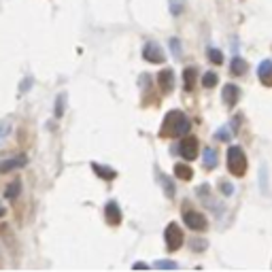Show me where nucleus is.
I'll list each match as a JSON object with an SVG mask.
<instances>
[{"label": "nucleus", "instance_id": "obj_1", "mask_svg": "<svg viewBox=\"0 0 272 272\" xmlns=\"http://www.w3.org/2000/svg\"><path fill=\"white\" fill-rule=\"evenodd\" d=\"M189 128H192V123H189V119L181 111H170L166 115L160 134L162 136H185V134H189Z\"/></svg>", "mask_w": 272, "mask_h": 272}, {"label": "nucleus", "instance_id": "obj_2", "mask_svg": "<svg viewBox=\"0 0 272 272\" xmlns=\"http://www.w3.org/2000/svg\"><path fill=\"white\" fill-rule=\"evenodd\" d=\"M228 168L234 177H242L244 170H247V156H244V151L240 147H230L228 149Z\"/></svg>", "mask_w": 272, "mask_h": 272}, {"label": "nucleus", "instance_id": "obj_3", "mask_svg": "<svg viewBox=\"0 0 272 272\" xmlns=\"http://www.w3.org/2000/svg\"><path fill=\"white\" fill-rule=\"evenodd\" d=\"M164 236H166V247H168V251H177V249H181V244H183V232H181V228L177 223H170L168 228H166V232H164Z\"/></svg>", "mask_w": 272, "mask_h": 272}, {"label": "nucleus", "instance_id": "obj_4", "mask_svg": "<svg viewBox=\"0 0 272 272\" xmlns=\"http://www.w3.org/2000/svg\"><path fill=\"white\" fill-rule=\"evenodd\" d=\"M179 153L185 160H196V156H198V139H196V136L185 134V139L181 141V145H179Z\"/></svg>", "mask_w": 272, "mask_h": 272}, {"label": "nucleus", "instance_id": "obj_5", "mask_svg": "<svg viewBox=\"0 0 272 272\" xmlns=\"http://www.w3.org/2000/svg\"><path fill=\"white\" fill-rule=\"evenodd\" d=\"M143 58L147 60V62H153V64H162V62L166 60L164 51H162V47H160L158 43H147V45H145V49H143Z\"/></svg>", "mask_w": 272, "mask_h": 272}, {"label": "nucleus", "instance_id": "obj_6", "mask_svg": "<svg viewBox=\"0 0 272 272\" xmlns=\"http://www.w3.org/2000/svg\"><path fill=\"white\" fill-rule=\"evenodd\" d=\"M183 219H185V223H187V228H192V230H196V232H202V230H206V217L202 215V213H196V211H185V215H183Z\"/></svg>", "mask_w": 272, "mask_h": 272}, {"label": "nucleus", "instance_id": "obj_7", "mask_svg": "<svg viewBox=\"0 0 272 272\" xmlns=\"http://www.w3.org/2000/svg\"><path fill=\"white\" fill-rule=\"evenodd\" d=\"M26 164H28V160H26V156L5 160V162H0V172H3V175H7V172L17 170V168H22V166H26Z\"/></svg>", "mask_w": 272, "mask_h": 272}, {"label": "nucleus", "instance_id": "obj_8", "mask_svg": "<svg viewBox=\"0 0 272 272\" xmlns=\"http://www.w3.org/2000/svg\"><path fill=\"white\" fill-rule=\"evenodd\" d=\"M104 217H106V221L111 223V225H119L121 223V211H119V206H117L115 202H108L104 206Z\"/></svg>", "mask_w": 272, "mask_h": 272}, {"label": "nucleus", "instance_id": "obj_9", "mask_svg": "<svg viewBox=\"0 0 272 272\" xmlns=\"http://www.w3.org/2000/svg\"><path fill=\"white\" fill-rule=\"evenodd\" d=\"M257 77L264 85H272V60H264L257 68Z\"/></svg>", "mask_w": 272, "mask_h": 272}, {"label": "nucleus", "instance_id": "obj_10", "mask_svg": "<svg viewBox=\"0 0 272 272\" xmlns=\"http://www.w3.org/2000/svg\"><path fill=\"white\" fill-rule=\"evenodd\" d=\"M238 96H240V89L236 87V85H232V83H228L223 87V102L228 104V106H234L238 102Z\"/></svg>", "mask_w": 272, "mask_h": 272}, {"label": "nucleus", "instance_id": "obj_11", "mask_svg": "<svg viewBox=\"0 0 272 272\" xmlns=\"http://www.w3.org/2000/svg\"><path fill=\"white\" fill-rule=\"evenodd\" d=\"M158 83L162 87V92H172V85H175V75H172V70H162L158 75Z\"/></svg>", "mask_w": 272, "mask_h": 272}, {"label": "nucleus", "instance_id": "obj_12", "mask_svg": "<svg viewBox=\"0 0 272 272\" xmlns=\"http://www.w3.org/2000/svg\"><path fill=\"white\" fill-rule=\"evenodd\" d=\"M92 168L96 170V175H98V177H102V179H106V181H113V179L117 177V172H115L113 168H108V166H100V164H92Z\"/></svg>", "mask_w": 272, "mask_h": 272}, {"label": "nucleus", "instance_id": "obj_13", "mask_svg": "<svg viewBox=\"0 0 272 272\" xmlns=\"http://www.w3.org/2000/svg\"><path fill=\"white\" fill-rule=\"evenodd\" d=\"M175 175H177L181 181H189V179L194 177V170L189 168L187 164H177V166H175Z\"/></svg>", "mask_w": 272, "mask_h": 272}, {"label": "nucleus", "instance_id": "obj_14", "mask_svg": "<svg viewBox=\"0 0 272 272\" xmlns=\"http://www.w3.org/2000/svg\"><path fill=\"white\" fill-rule=\"evenodd\" d=\"M196 77H198V72H196V68H185V72H183V81H185V89H194V85H196Z\"/></svg>", "mask_w": 272, "mask_h": 272}, {"label": "nucleus", "instance_id": "obj_15", "mask_svg": "<svg viewBox=\"0 0 272 272\" xmlns=\"http://www.w3.org/2000/svg\"><path fill=\"white\" fill-rule=\"evenodd\" d=\"M230 68H232L234 75H244V72H247V62H244L242 58H234Z\"/></svg>", "mask_w": 272, "mask_h": 272}, {"label": "nucleus", "instance_id": "obj_16", "mask_svg": "<svg viewBox=\"0 0 272 272\" xmlns=\"http://www.w3.org/2000/svg\"><path fill=\"white\" fill-rule=\"evenodd\" d=\"M217 166V153L215 149H204V168H215Z\"/></svg>", "mask_w": 272, "mask_h": 272}, {"label": "nucleus", "instance_id": "obj_17", "mask_svg": "<svg viewBox=\"0 0 272 272\" xmlns=\"http://www.w3.org/2000/svg\"><path fill=\"white\" fill-rule=\"evenodd\" d=\"M11 128H13L11 119H0V143L7 141V136L11 134Z\"/></svg>", "mask_w": 272, "mask_h": 272}, {"label": "nucleus", "instance_id": "obj_18", "mask_svg": "<svg viewBox=\"0 0 272 272\" xmlns=\"http://www.w3.org/2000/svg\"><path fill=\"white\" fill-rule=\"evenodd\" d=\"M208 60H211L213 64H221V62H223V53L219 49H208Z\"/></svg>", "mask_w": 272, "mask_h": 272}, {"label": "nucleus", "instance_id": "obj_19", "mask_svg": "<svg viewBox=\"0 0 272 272\" xmlns=\"http://www.w3.org/2000/svg\"><path fill=\"white\" fill-rule=\"evenodd\" d=\"M202 85L204 87H215L217 85V75L215 72H206V75L202 77Z\"/></svg>", "mask_w": 272, "mask_h": 272}, {"label": "nucleus", "instance_id": "obj_20", "mask_svg": "<svg viewBox=\"0 0 272 272\" xmlns=\"http://www.w3.org/2000/svg\"><path fill=\"white\" fill-rule=\"evenodd\" d=\"M64 100H66V94H60L56 102V117H62V113H64Z\"/></svg>", "mask_w": 272, "mask_h": 272}, {"label": "nucleus", "instance_id": "obj_21", "mask_svg": "<svg viewBox=\"0 0 272 272\" xmlns=\"http://www.w3.org/2000/svg\"><path fill=\"white\" fill-rule=\"evenodd\" d=\"M20 192H22L20 183H11V185H9V189H7V198H15V196H20Z\"/></svg>", "mask_w": 272, "mask_h": 272}, {"label": "nucleus", "instance_id": "obj_22", "mask_svg": "<svg viewBox=\"0 0 272 272\" xmlns=\"http://www.w3.org/2000/svg\"><path fill=\"white\" fill-rule=\"evenodd\" d=\"M156 268H172L175 270L177 268V261H168V259H162V261H156V264H153Z\"/></svg>", "mask_w": 272, "mask_h": 272}, {"label": "nucleus", "instance_id": "obj_23", "mask_svg": "<svg viewBox=\"0 0 272 272\" xmlns=\"http://www.w3.org/2000/svg\"><path fill=\"white\" fill-rule=\"evenodd\" d=\"M170 11H172V15H179L181 11H183V3H181V0H172Z\"/></svg>", "mask_w": 272, "mask_h": 272}, {"label": "nucleus", "instance_id": "obj_24", "mask_svg": "<svg viewBox=\"0 0 272 272\" xmlns=\"http://www.w3.org/2000/svg\"><path fill=\"white\" fill-rule=\"evenodd\" d=\"M217 139H219V141H230L232 139V130H228V128L219 130V132H217Z\"/></svg>", "mask_w": 272, "mask_h": 272}, {"label": "nucleus", "instance_id": "obj_25", "mask_svg": "<svg viewBox=\"0 0 272 272\" xmlns=\"http://www.w3.org/2000/svg\"><path fill=\"white\" fill-rule=\"evenodd\" d=\"M160 179L164 181V189H166V194H168V196H175V185H172L170 181H166L164 177H160Z\"/></svg>", "mask_w": 272, "mask_h": 272}, {"label": "nucleus", "instance_id": "obj_26", "mask_svg": "<svg viewBox=\"0 0 272 272\" xmlns=\"http://www.w3.org/2000/svg\"><path fill=\"white\" fill-rule=\"evenodd\" d=\"M221 192H223L225 196H232V194H234V185H232V183H225V181H223V183H221Z\"/></svg>", "mask_w": 272, "mask_h": 272}, {"label": "nucleus", "instance_id": "obj_27", "mask_svg": "<svg viewBox=\"0 0 272 272\" xmlns=\"http://www.w3.org/2000/svg\"><path fill=\"white\" fill-rule=\"evenodd\" d=\"M170 45H172V49H175V56L179 58V56H181V43H179L177 39H172V41H170Z\"/></svg>", "mask_w": 272, "mask_h": 272}, {"label": "nucleus", "instance_id": "obj_28", "mask_svg": "<svg viewBox=\"0 0 272 272\" xmlns=\"http://www.w3.org/2000/svg\"><path fill=\"white\" fill-rule=\"evenodd\" d=\"M30 83H32V79H26V81H24V85H22V92H26V89L30 87Z\"/></svg>", "mask_w": 272, "mask_h": 272}, {"label": "nucleus", "instance_id": "obj_29", "mask_svg": "<svg viewBox=\"0 0 272 272\" xmlns=\"http://www.w3.org/2000/svg\"><path fill=\"white\" fill-rule=\"evenodd\" d=\"M134 268H139V270H145V268H147V264H143V261H139V264H134Z\"/></svg>", "mask_w": 272, "mask_h": 272}, {"label": "nucleus", "instance_id": "obj_30", "mask_svg": "<svg viewBox=\"0 0 272 272\" xmlns=\"http://www.w3.org/2000/svg\"><path fill=\"white\" fill-rule=\"evenodd\" d=\"M3 215H5V206H3V204H0V217H3Z\"/></svg>", "mask_w": 272, "mask_h": 272}]
</instances>
